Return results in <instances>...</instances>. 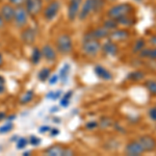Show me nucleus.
<instances>
[{"instance_id":"obj_1","label":"nucleus","mask_w":156,"mask_h":156,"mask_svg":"<svg viewBox=\"0 0 156 156\" xmlns=\"http://www.w3.org/2000/svg\"><path fill=\"white\" fill-rule=\"evenodd\" d=\"M133 11H134V9L130 3H120L108 9L107 17L109 19H114L118 21L124 17L132 15Z\"/></svg>"},{"instance_id":"obj_2","label":"nucleus","mask_w":156,"mask_h":156,"mask_svg":"<svg viewBox=\"0 0 156 156\" xmlns=\"http://www.w3.org/2000/svg\"><path fill=\"white\" fill-rule=\"evenodd\" d=\"M101 49V44L97 39L93 37L89 34H87L83 37V42H82V50L85 54L90 55V56H95L98 52Z\"/></svg>"},{"instance_id":"obj_3","label":"nucleus","mask_w":156,"mask_h":156,"mask_svg":"<svg viewBox=\"0 0 156 156\" xmlns=\"http://www.w3.org/2000/svg\"><path fill=\"white\" fill-rule=\"evenodd\" d=\"M56 48L62 54H68L72 51L73 44L69 34H60L56 40Z\"/></svg>"},{"instance_id":"obj_4","label":"nucleus","mask_w":156,"mask_h":156,"mask_svg":"<svg viewBox=\"0 0 156 156\" xmlns=\"http://www.w3.org/2000/svg\"><path fill=\"white\" fill-rule=\"evenodd\" d=\"M28 21V12H27L26 9L23 6H17L15 9V17L14 22L18 27H23L27 24Z\"/></svg>"},{"instance_id":"obj_5","label":"nucleus","mask_w":156,"mask_h":156,"mask_svg":"<svg viewBox=\"0 0 156 156\" xmlns=\"http://www.w3.org/2000/svg\"><path fill=\"white\" fill-rule=\"evenodd\" d=\"M59 9H60V2L57 1V0H53L45 9L44 18L47 21H51V20H53L57 16V14L59 12Z\"/></svg>"},{"instance_id":"obj_6","label":"nucleus","mask_w":156,"mask_h":156,"mask_svg":"<svg viewBox=\"0 0 156 156\" xmlns=\"http://www.w3.org/2000/svg\"><path fill=\"white\" fill-rule=\"evenodd\" d=\"M95 12V0H85L83 4H81L80 7L78 18L79 20H85L92 15V12Z\"/></svg>"},{"instance_id":"obj_7","label":"nucleus","mask_w":156,"mask_h":156,"mask_svg":"<svg viewBox=\"0 0 156 156\" xmlns=\"http://www.w3.org/2000/svg\"><path fill=\"white\" fill-rule=\"evenodd\" d=\"M25 9H26L28 15L37 16L42 11L43 0H25Z\"/></svg>"},{"instance_id":"obj_8","label":"nucleus","mask_w":156,"mask_h":156,"mask_svg":"<svg viewBox=\"0 0 156 156\" xmlns=\"http://www.w3.org/2000/svg\"><path fill=\"white\" fill-rule=\"evenodd\" d=\"M81 4L82 0H70L69 6H68V18L70 21H74L78 17Z\"/></svg>"},{"instance_id":"obj_9","label":"nucleus","mask_w":156,"mask_h":156,"mask_svg":"<svg viewBox=\"0 0 156 156\" xmlns=\"http://www.w3.org/2000/svg\"><path fill=\"white\" fill-rule=\"evenodd\" d=\"M46 155L49 156H71L74 155V152L71 149L68 148H62L60 146H52V147L48 148L45 151Z\"/></svg>"},{"instance_id":"obj_10","label":"nucleus","mask_w":156,"mask_h":156,"mask_svg":"<svg viewBox=\"0 0 156 156\" xmlns=\"http://www.w3.org/2000/svg\"><path fill=\"white\" fill-rule=\"evenodd\" d=\"M138 142L142 145L145 152H152L156 149V140L150 135H143L138 138Z\"/></svg>"},{"instance_id":"obj_11","label":"nucleus","mask_w":156,"mask_h":156,"mask_svg":"<svg viewBox=\"0 0 156 156\" xmlns=\"http://www.w3.org/2000/svg\"><path fill=\"white\" fill-rule=\"evenodd\" d=\"M144 152L145 151L138 140L137 142H130L129 144H127L126 148H125V153L129 156H138L142 155Z\"/></svg>"},{"instance_id":"obj_12","label":"nucleus","mask_w":156,"mask_h":156,"mask_svg":"<svg viewBox=\"0 0 156 156\" xmlns=\"http://www.w3.org/2000/svg\"><path fill=\"white\" fill-rule=\"evenodd\" d=\"M15 7L9 4H4L0 9V15H1L2 19L4 22H14V17H15Z\"/></svg>"},{"instance_id":"obj_13","label":"nucleus","mask_w":156,"mask_h":156,"mask_svg":"<svg viewBox=\"0 0 156 156\" xmlns=\"http://www.w3.org/2000/svg\"><path fill=\"white\" fill-rule=\"evenodd\" d=\"M36 37H37V31L36 29L31 28V27L24 29L21 34L22 41L26 43V44H32V43L36 41Z\"/></svg>"},{"instance_id":"obj_14","label":"nucleus","mask_w":156,"mask_h":156,"mask_svg":"<svg viewBox=\"0 0 156 156\" xmlns=\"http://www.w3.org/2000/svg\"><path fill=\"white\" fill-rule=\"evenodd\" d=\"M108 37L112 39V41H125L129 37V32L124 29H115L109 32Z\"/></svg>"},{"instance_id":"obj_15","label":"nucleus","mask_w":156,"mask_h":156,"mask_svg":"<svg viewBox=\"0 0 156 156\" xmlns=\"http://www.w3.org/2000/svg\"><path fill=\"white\" fill-rule=\"evenodd\" d=\"M41 51H42V56L44 57L45 59L52 62V60H54L56 58V52H55V50L53 49V47L50 46V45H45Z\"/></svg>"},{"instance_id":"obj_16","label":"nucleus","mask_w":156,"mask_h":156,"mask_svg":"<svg viewBox=\"0 0 156 156\" xmlns=\"http://www.w3.org/2000/svg\"><path fill=\"white\" fill-rule=\"evenodd\" d=\"M95 74H96L100 79H103V80H110L112 78V73L108 71L107 69H105V68H103L101 66H97L95 68Z\"/></svg>"},{"instance_id":"obj_17","label":"nucleus","mask_w":156,"mask_h":156,"mask_svg":"<svg viewBox=\"0 0 156 156\" xmlns=\"http://www.w3.org/2000/svg\"><path fill=\"white\" fill-rule=\"evenodd\" d=\"M109 32H110V30H108L107 28H105V27L103 26V27H100V28L94 29L93 31L90 32V34L93 37H95V39L99 40V39H104V37H107L108 36H109Z\"/></svg>"},{"instance_id":"obj_18","label":"nucleus","mask_w":156,"mask_h":156,"mask_svg":"<svg viewBox=\"0 0 156 156\" xmlns=\"http://www.w3.org/2000/svg\"><path fill=\"white\" fill-rule=\"evenodd\" d=\"M102 49L107 55H115L118 52V46L115 43H114V41L106 42L104 45H103Z\"/></svg>"},{"instance_id":"obj_19","label":"nucleus","mask_w":156,"mask_h":156,"mask_svg":"<svg viewBox=\"0 0 156 156\" xmlns=\"http://www.w3.org/2000/svg\"><path fill=\"white\" fill-rule=\"evenodd\" d=\"M70 67L69 64H65L64 66L62 67V69L59 70V73H58V78L59 80L62 82V83H66L68 81V78H69V74H70Z\"/></svg>"},{"instance_id":"obj_20","label":"nucleus","mask_w":156,"mask_h":156,"mask_svg":"<svg viewBox=\"0 0 156 156\" xmlns=\"http://www.w3.org/2000/svg\"><path fill=\"white\" fill-rule=\"evenodd\" d=\"M140 57H146V58L156 59V48L143 49L142 51H140Z\"/></svg>"},{"instance_id":"obj_21","label":"nucleus","mask_w":156,"mask_h":156,"mask_svg":"<svg viewBox=\"0 0 156 156\" xmlns=\"http://www.w3.org/2000/svg\"><path fill=\"white\" fill-rule=\"evenodd\" d=\"M135 21H136V19L133 18L132 15H129V16H126L124 17V18L118 20V24L120 25H125V26H131V25L135 24Z\"/></svg>"},{"instance_id":"obj_22","label":"nucleus","mask_w":156,"mask_h":156,"mask_svg":"<svg viewBox=\"0 0 156 156\" xmlns=\"http://www.w3.org/2000/svg\"><path fill=\"white\" fill-rule=\"evenodd\" d=\"M128 78L131 79L132 81H140L145 78V74L142 71H134L128 75Z\"/></svg>"},{"instance_id":"obj_23","label":"nucleus","mask_w":156,"mask_h":156,"mask_svg":"<svg viewBox=\"0 0 156 156\" xmlns=\"http://www.w3.org/2000/svg\"><path fill=\"white\" fill-rule=\"evenodd\" d=\"M72 94H73L72 92H68L67 94H65L64 96L60 98V102H59L60 106H62V107H67V106H69V104H70V99H71Z\"/></svg>"},{"instance_id":"obj_24","label":"nucleus","mask_w":156,"mask_h":156,"mask_svg":"<svg viewBox=\"0 0 156 156\" xmlns=\"http://www.w3.org/2000/svg\"><path fill=\"white\" fill-rule=\"evenodd\" d=\"M41 58H42V51L39 48H34L31 54V62L34 65H37L41 60Z\"/></svg>"},{"instance_id":"obj_25","label":"nucleus","mask_w":156,"mask_h":156,"mask_svg":"<svg viewBox=\"0 0 156 156\" xmlns=\"http://www.w3.org/2000/svg\"><path fill=\"white\" fill-rule=\"evenodd\" d=\"M146 89H147L151 94L156 95V80H148L145 83Z\"/></svg>"},{"instance_id":"obj_26","label":"nucleus","mask_w":156,"mask_h":156,"mask_svg":"<svg viewBox=\"0 0 156 156\" xmlns=\"http://www.w3.org/2000/svg\"><path fill=\"white\" fill-rule=\"evenodd\" d=\"M32 98H34V92H31V90H27V92L25 93L23 96L21 97V100H20V102H21L22 104H26V103H28V102L31 101Z\"/></svg>"},{"instance_id":"obj_27","label":"nucleus","mask_w":156,"mask_h":156,"mask_svg":"<svg viewBox=\"0 0 156 156\" xmlns=\"http://www.w3.org/2000/svg\"><path fill=\"white\" fill-rule=\"evenodd\" d=\"M49 76H50V69H48V68H45V69L41 70L39 75H37V77H39V79L41 81H46L49 78Z\"/></svg>"},{"instance_id":"obj_28","label":"nucleus","mask_w":156,"mask_h":156,"mask_svg":"<svg viewBox=\"0 0 156 156\" xmlns=\"http://www.w3.org/2000/svg\"><path fill=\"white\" fill-rule=\"evenodd\" d=\"M104 27L105 28H107L108 30H115V29H117V27H118V22L115 21V20L114 19H109V20H107V21H105V23H104Z\"/></svg>"},{"instance_id":"obj_29","label":"nucleus","mask_w":156,"mask_h":156,"mask_svg":"<svg viewBox=\"0 0 156 156\" xmlns=\"http://www.w3.org/2000/svg\"><path fill=\"white\" fill-rule=\"evenodd\" d=\"M12 128H14V124H12L11 121H9L6 124L2 125V126L0 127V134H5V133L11 131Z\"/></svg>"},{"instance_id":"obj_30","label":"nucleus","mask_w":156,"mask_h":156,"mask_svg":"<svg viewBox=\"0 0 156 156\" xmlns=\"http://www.w3.org/2000/svg\"><path fill=\"white\" fill-rule=\"evenodd\" d=\"M62 90H54V92H49L46 95L47 99H51V100H57L62 97Z\"/></svg>"},{"instance_id":"obj_31","label":"nucleus","mask_w":156,"mask_h":156,"mask_svg":"<svg viewBox=\"0 0 156 156\" xmlns=\"http://www.w3.org/2000/svg\"><path fill=\"white\" fill-rule=\"evenodd\" d=\"M28 145V140H27V138L25 137H20L17 140V143H16V146H17V149L19 150H22L24 149L26 146Z\"/></svg>"},{"instance_id":"obj_32","label":"nucleus","mask_w":156,"mask_h":156,"mask_svg":"<svg viewBox=\"0 0 156 156\" xmlns=\"http://www.w3.org/2000/svg\"><path fill=\"white\" fill-rule=\"evenodd\" d=\"M145 45H146L145 40H143V39L138 40V41L135 43V46H134V48H133V52H140V51H142V50L144 49Z\"/></svg>"},{"instance_id":"obj_33","label":"nucleus","mask_w":156,"mask_h":156,"mask_svg":"<svg viewBox=\"0 0 156 156\" xmlns=\"http://www.w3.org/2000/svg\"><path fill=\"white\" fill-rule=\"evenodd\" d=\"M29 143H30V144H31L32 146H39L40 144H41V140H40L39 137L31 135V136H30V138H29Z\"/></svg>"},{"instance_id":"obj_34","label":"nucleus","mask_w":156,"mask_h":156,"mask_svg":"<svg viewBox=\"0 0 156 156\" xmlns=\"http://www.w3.org/2000/svg\"><path fill=\"white\" fill-rule=\"evenodd\" d=\"M48 79H49V83L53 85L55 83H57V81L59 80V78H58V75L55 74V75H52V76L50 78H48Z\"/></svg>"},{"instance_id":"obj_35","label":"nucleus","mask_w":156,"mask_h":156,"mask_svg":"<svg viewBox=\"0 0 156 156\" xmlns=\"http://www.w3.org/2000/svg\"><path fill=\"white\" fill-rule=\"evenodd\" d=\"M9 2L12 4V5H16V6H22L24 4L25 0H9Z\"/></svg>"},{"instance_id":"obj_36","label":"nucleus","mask_w":156,"mask_h":156,"mask_svg":"<svg viewBox=\"0 0 156 156\" xmlns=\"http://www.w3.org/2000/svg\"><path fill=\"white\" fill-rule=\"evenodd\" d=\"M149 115H150V118L152 120L156 121V107L152 108V109L150 110V112H149Z\"/></svg>"},{"instance_id":"obj_37","label":"nucleus","mask_w":156,"mask_h":156,"mask_svg":"<svg viewBox=\"0 0 156 156\" xmlns=\"http://www.w3.org/2000/svg\"><path fill=\"white\" fill-rule=\"evenodd\" d=\"M97 127V122L96 121H92V122H89L87 124V128H89V129H94V128Z\"/></svg>"},{"instance_id":"obj_38","label":"nucleus","mask_w":156,"mask_h":156,"mask_svg":"<svg viewBox=\"0 0 156 156\" xmlns=\"http://www.w3.org/2000/svg\"><path fill=\"white\" fill-rule=\"evenodd\" d=\"M50 130H51V128L49 126H42V127H40L39 131L40 133H46V132H50Z\"/></svg>"},{"instance_id":"obj_39","label":"nucleus","mask_w":156,"mask_h":156,"mask_svg":"<svg viewBox=\"0 0 156 156\" xmlns=\"http://www.w3.org/2000/svg\"><path fill=\"white\" fill-rule=\"evenodd\" d=\"M50 135H52V136H55V135L59 134V130L56 129V128H54V129H51L50 130Z\"/></svg>"},{"instance_id":"obj_40","label":"nucleus","mask_w":156,"mask_h":156,"mask_svg":"<svg viewBox=\"0 0 156 156\" xmlns=\"http://www.w3.org/2000/svg\"><path fill=\"white\" fill-rule=\"evenodd\" d=\"M150 43L152 45H154V46H156V34H154V36H152L150 37Z\"/></svg>"},{"instance_id":"obj_41","label":"nucleus","mask_w":156,"mask_h":156,"mask_svg":"<svg viewBox=\"0 0 156 156\" xmlns=\"http://www.w3.org/2000/svg\"><path fill=\"white\" fill-rule=\"evenodd\" d=\"M4 90H5V89H4V85L2 83H0V94H2Z\"/></svg>"},{"instance_id":"obj_42","label":"nucleus","mask_w":156,"mask_h":156,"mask_svg":"<svg viewBox=\"0 0 156 156\" xmlns=\"http://www.w3.org/2000/svg\"><path fill=\"white\" fill-rule=\"evenodd\" d=\"M3 25H4V21H3V19H2L1 15H0V28L3 27Z\"/></svg>"},{"instance_id":"obj_43","label":"nucleus","mask_w":156,"mask_h":156,"mask_svg":"<svg viewBox=\"0 0 156 156\" xmlns=\"http://www.w3.org/2000/svg\"><path fill=\"white\" fill-rule=\"evenodd\" d=\"M2 64H3V57H2V54L0 53V67L2 66Z\"/></svg>"},{"instance_id":"obj_44","label":"nucleus","mask_w":156,"mask_h":156,"mask_svg":"<svg viewBox=\"0 0 156 156\" xmlns=\"http://www.w3.org/2000/svg\"><path fill=\"white\" fill-rule=\"evenodd\" d=\"M0 83L4 84V78L2 77V76H0Z\"/></svg>"},{"instance_id":"obj_45","label":"nucleus","mask_w":156,"mask_h":156,"mask_svg":"<svg viewBox=\"0 0 156 156\" xmlns=\"http://www.w3.org/2000/svg\"><path fill=\"white\" fill-rule=\"evenodd\" d=\"M4 118H5V115H4L3 112H1V115H0V120L4 119Z\"/></svg>"},{"instance_id":"obj_46","label":"nucleus","mask_w":156,"mask_h":156,"mask_svg":"<svg viewBox=\"0 0 156 156\" xmlns=\"http://www.w3.org/2000/svg\"><path fill=\"white\" fill-rule=\"evenodd\" d=\"M29 154H30V152H29V151H27V152H24V153H23V155H24V156H25V155L27 156V155H29Z\"/></svg>"},{"instance_id":"obj_47","label":"nucleus","mask_w":156,"mask_h":156,"mask_svg":"<svg viewBox=\"0 0 156 156\" xmlns=\"http://www.w3.org/2000/svg\"><path fill=\"white\" fill-rule=\"evenodd\" d=\"M108 1H115V0H108Z\"/></svg>"}]
</instances>
